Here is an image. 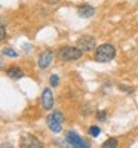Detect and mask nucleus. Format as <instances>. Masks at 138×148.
Instances as JSON below:
<instances>
[{"mask_svg": "<svg viewBox=\"0 0 138 148\" xmlns=\"http://www.w3.org/2000/svg\"><path fill=\"white\" fill-rule=\"evenodd\" d=\"M115 56H116V47L110 43H104L101 46H98L95 49V53H94V59L99 64L110 62Z\"/></svg>", "mask_w": 138, "mask_h": 148, "instance_id": "obj_1", "label": "nucleus"}, {"mask_svg": "<svg viewBox=\"0 0 138 148\" xmlns=\"http://www.w3.org/2000/svg\"><path fill=\"white\" fill-rule=\"evenodd\" d=\"M21 147H24V148H28V147H33V148H42L43 144H42L39 139H37V138L31 136V135H27V136L22 139Z\"/></svg>", "mask_w": 138, "mask_h": 148, "instance_id": "obj_9", "label": "nucleus"}, {"mask_svg": "<svg viewBox=\"0 0 138 148\" xmlns=\"http://www.w3.org/2000/svg\"><path fill=\"white\" fill-rule=\"evenodd\" d=\"M82 55L83 51H80L77 46H64L58 51V56L61 61H77L82 58Z\"/></svg>", "mask_w": 138, "mask_h": 148, "instance_id": "obj_2", "label": "nucleus"}, {"mask_svg": "<svg viewBox=\"0 0 138 148\" xmlns=\"http://www.w3.org/2000/svg\"><path fill=\"white\" fill-rule=\"evenodd\" d=\"M6 74H8V77L17 80V79H21V77L24 76V71H22L21 68H18V67H9V68L6 70Z\"/></svg>", "mask_w": 138, "mask_h": 148, "instance_id": "obj_10", "label": "nucleus"}, {"mask_svg": "<svg viewBox=\"0 0 138 148\" xmlns=\"http://www.w3.org/2000/svg\"><path fill=\"white\" fill-rule=\"evenodd\" d=\"M99 133H101V130H99L98 126H91V127H89V135H91L92 138H98Z\"/></svg>", "mask_w": 138, "mask_h": 148, "instance_id": "obj_13", "label": "nucleus"}, {"mask_svg": "<svg viewBox=\"0 0 138 148\" xmlns=\"http://www.w3.org/2000/svg\"><path fill=\"white\" fill-rule=\"evenodd\" d=\"M76 46L83 52H91V51H94V47H95V37H92V36H82V37L77 39Z\"/></svg>", "mask_w": 138, "mask_h": 148, "instance_id": "obj_4", "label": "nucleus"}, {"mask_svg": "<svg viewBox=\"0 0 138 148\" xmlns=\"http://www.w3.org/2000/svg\"><path fill=\"white\" fill-rule=\"evenodd\" d=\"M2 52H3V55H6L8 58H17V56H18V52L15 51V49H12V47H3Z\"/></svg>", "mask_w": 138, "mask_h": 148, "instance_id": "obj_12", "label": "nucleus"}, {"mask_svg": "<svg viewBox=\"0 0 138 148\" xmlns=\"http://www.w3.org/2000/svg\"><path fill=\"white\" fill-rule=\"evenodd\" d=\"M117 144H119V142H117V139H116V138H108L107 141H104V142H103V145H101V147H103V148H116V147H117Z\"/></svg>", "mask_w": 138, "mask_h": 148, "instance_id": "obj_11", "label": "nucleus"}, {"mask_svg": "<svg viewBox=\"0 0 138 148\" xmlns=\"http://www.w3.org/2000/svg\"><path fill=\"white\" fill-rule=\"evenodd\" d=\"M66 139L73 145V147H80V148H89V145H88L77 133H74L73 130H68L67 133H66Z\"/></svg>", "mask_w": 138, "mask_h": 148, "instance_id": "obj_7", "label": "nucleus"}, {"mask_svg": "<svg viewBox=\"0 0 138 148\" xmlns=\"http://www.w3.org/2000/svg\"><path fill=\"white\" fill-rule=\"evenodd\" d=\"M62 121H64V117H62V114L59 113V111H54L52 114H49L46 117L48 127L51 129L52 132H55V133L62 130Z\"/></svg>", "mask_w": 138, "mask_h": 148, "instance_id": "obj_3", "label": "nucleus"}, {"mask_svg": "<svg viewBox=\"0 0 138 148\" xmlns=\"http://www.w3.org/2000/svg\"><path fill=\"white\" fill-rule=\"evenodd\" d=\"M77 15L80 18H92L95 15V9L91 6V5H80L77 8Z\"/></svg>", "mask_w": 138, "mask_h": 148, "instance_id": "obj_8", "label": "nucleus"}, {"mask_svg": "<svg viewBox=\"0 0 138 148\" xmlns=\"http://www.w3.org/2000/svg\"><path fill=\"white\" fill-rule=\"evenodd\" d=\"M40 102H42V107L45 110H52L54 108V95H52V90L49 88L43 89L42 96H40Z\"/></svg>", "mask_w": 138, "mask_h": 148, "instance_id": "obj_6", "label": "nucleus"}, {"mask_svg": "<svg viewBox=\"0 0 138 148\" xmlns=\"http://www.w3.org/2000/svg\"><path fill=\"white\" fill-rule=\"evenodd\" d=\"M97 117H98V120H104L106 119V111H98Z\"/></svg>", "mask_w": 138, "mask_h": 148, "instance_id": "obj_15", "label": "nucleus"}, {"mask_svg": "<svg viewBox=\"0 0 138 148\" xmlns=\"http://www.w3.org/2000/svg\"><path fill=\"white\" fill-rule=\"evenodd\" d=\"M54 62V52L52 51H45L43 53H40L37 65L40 70H46L48 67H51V64Z\"/></svg>", "mask_w": 138, "mask_h": 148, "instance_id": "obj_5", "label": "nucleus"}, {"mask_svg": "<svg viewBox=\"0 0 138 148\" xmlns=\"http://www.w3.org/2000/svg\"><path fill=\"white\" fill-rule=\"evenodd\" d=\"M58 83H59V79H58V74H52L51 77H49V84L52 86V88H55V86H58Z\"/></svg>", "mask_w": 138, "mask_h": 148, "instance_id": "obj_14", "label": "nucleus"}, {"mask_svg": "<svg viewBox=\"0 0 138 148\" xmlns=\"http://www.w3.org/2000/svg\"><path fill=\"white\" fill-rule=\"evenodd\" d=\"M119 89H120V90H126V92H132V89H129V88H125L123 84H119Z\"/></svg>", "mask_w": 138, "mask_h": 148, "instance_id": "obj_17", "label": "nucleus"}, {"mask_svg": "<svg viewBox=\"0 0 138 148\" xmlns=\"http://www.w3.org/2000/svg\"><path fill=\"white\" fill-rule=\"evenodd\" d=\"M0 30H2V36H0V40H3L5 37H6V28H5V25L0 27Z\"/></svg>", "mask_w": 138, "mask_h": 148, "instance_id": "obj_16", "label": "nucleus"}]
</instances>
